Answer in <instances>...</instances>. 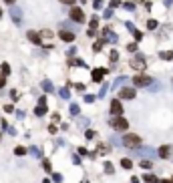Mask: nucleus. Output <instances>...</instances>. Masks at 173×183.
I'll return each instance as SVG.
<instances>
[{"label":"nucleus","mask_w":173,"mask_h":183,"mask_svg":"<svg viewBox=\"0 0 173 183\" xmlns=\"http://www.w3.org/2000/svg\"><path fill=\"white\" fill-rule=\"evenodd\" d=\"M97 24H99V20L93 18V20H91V28H97Z\"/></svg>","instance_id":"obj_27"},{"label":"nucleus","mask_w":173,"mask_h":183,"mask_svg":"<svg viewBox=\"0 0 173 183\" xmlns=\"http://www.w3.org/2000/svg\"><path fill=\"white\" fill-rule=\"evenodd\" d=\"M143 179H145L147 183H157L159 179H157V177H155V175H145V177H143Z\"/></svg>","instance_id":"obj_15"},{"label":"nucleus","mask_w":173,"mask_h":183,"mask_svg":"<svg viewBox=\"0 0 173 183\" xmlns=\"http://www.w3.org/2000/svg\"><path fill=\"white\" fill-rule=\"evenodd\" d=\"M111 125L115 127L117 131H127L129 129V121H127V119H123V117H113L111 119Z\"/></svg>","instance_id":"obj_2"},{"label":"nucleus","mask_w":173,"mask_h":183,"mask_svg":"<svg viewBox=\"0 0 173 183\" xmlns=\"http://www.w3.org/2000/svg\"><path fill=\"white\" fill-rule=\"evenodd\" d=\"M85 135H87V139H93V137H95V133H93V131H87Z\"/></svg>","instance_id":"obj_31"},{"label":"nucleus","mask_w":173,"mask_h":183,"mask_svg":"<svg viewBox=\"0 0 173 183\" xmlns=\"http://www.w3.org/2000/svg\"><path fill=\"white\" fill-rule=\"evenodd\" d=\"M0 75H4V76L10 75V65H8V62H2V65H0Z\"/></svg>","instance_id":"obj_13"},{"label":"nucleus","mask_w":173,"mask_h":183,"mask_svg":"<svg viewBox=\"0 0 173 183\" xmlns=\"http://www.w3.org/2000/svg\"><path fill=\"white\" fill-rule=\"evenodd\" d=\"M48 131H50V133L54 135V133H57V125H50V127H48Z\"/></svg>","instance_id":"obj_29"},{"label":"nucleus","mask_w":173,"mask_h":183,"mask_svg":"<svg viewBox=\"0 0 173 183\" xmlns=\"http://www.w3.org/2000/svg\"><path fill=\"white\" fill-rule=\"evenodd\" d=\"M123 143H125V147H129V149H137V147H141L143 139L139 137V135H135V133H127L123 137Z\"/></svg>","instance_id":"obj_1"},{"label":"nucleus","mask_w":173,"mask_h":183,"mask_svg":"<svg viewBox=\"0 0 173 183\" xmlns=\"http://www.w3.org/2000/svg\"><path fill=\"white\" fill-rule=\"evenodd\" d=\"M107 73V69H101V71H93V80L95 83H101V79H103V75Z\"/></svg>","instance_id":"obj_11"},{"label":"nucleus","mask_w":173,"mask_h":183,"mask_svg":"<svg viewBox=\"0 0 173 183\" xmlns=\"http://www.w3.org/2000/svg\"><path fill=\"white\" fill-rule=\"evenodd\" d=\"M61 2H62V4H75L77 0H61Z\"/></svg>","instance_id":"obj_33"},{"label":"nucleus","mask_w":173,"mask_h":183,"mask_svg":"<svg viewBox=\"0 0 173 183\" xmlns=\"http://www.w3.org/2000/svg\"><path fill=\"white\" fill-rule=\"evenodd\" d=\"M131 66H133V69H137V71L145 69V58H143V57H135L133 61H131Z\"/></svg>","instance_id":"obj_6"},{"label":"nucleus","mask_w":173,"mask_h":183,"mask_svg":"<svg viewBox=\"0 0 173 183\" xmlns=\"http://www.w3.org/2000/svg\"><path fill=\"white\" fill-rule=\"evenodd\" d=\"M30 153H32L34 157H40V155H43V153H40V149H36V147H32V149H30Z\"/></svg>","instance_id":"obj_21"},{"label":"nucleus","mask_w":173,"mask_h":183,"mask_svg":"<svg viewBox=\"0 0 173 183\" xmlns=\"http://www.w3.org/2000/svg\"><path fill=\"white\" fill-rule=\"evenodd\" d=\"M10 16H12V20H14V22H20V16H22V12H20L18 8L12 6V8H10Z\"/></svg>","instance_id":"obj_10"},{"label":"nucleus","mask_w":173,"mask_h":183,"mask_svg":"<svg viewBox=\"0 0 173 183\" xmlns=\"http://www.w3.org/2000/svg\"><path fill=\"white\" fill-rule=\"evenodd\" d=\"M39 105H46V97H40V99H39Z\"/></svg>","instance_id":"obj_32"},{"label":"nucleus","mask_w":173,"mask_h":183,"mask_svg":"<svg viewBox=\"0 0 173 183\" xmlns=\"http://www.w3.org/2000/svg\"><path fill=\"white\" fill-rule=\"evenodd\" d=\"M28 40H30V42H34V44H43L40 32H34V30H30V32H28Z\"/></svg>","instance_id":"obj_8"},{"label":"nucleus","mask_w":173,"mask_h":183,"mask_svg":"<svg viewBox=\"0 0 173 183\" xmlns=\"http://www.w3.org/2000/svg\"><path fill=\"white\" fill-rule=\"evenodd\" d=\"M4 111H6V113H12V111H14V107H12V105H6V107H4Z\"/></svg>","instance_id":"obj_28"},{"label":"nucleus","mask_w":173,"mask_h":183,"mask_svg":"<svg viewBox=\"0 0 173 183\" xmlns=\"http://www.w3.org/2000/svg\"><path fill=\"white\" fill-rule=\"evenodd\" d=\"M121 165H123L125 169H131V167H133V163H131V159H123V161H121Z\"/></svg>","instance_id":"obj_18"},{"label":"nucleus","mask_w":173,"mask_h":183,"mask_svg":"<svg viewBox=\"0 0 173 183\" xmlns=\"http://www.w3.org/2000/svg\"><path fill=\"white\" fill-rule=\"evenodd\" d=\"M111 113L115 115V117H121V115H123V105H121L119 99H113L111 101Z\"/></svg>","instance_id":"obj_4"},{"label":"nucleus","mask_w":173,"mask_h":183,"mask_svg":"<svg viewBox=\"0 0 173 183\" xmlns=\"http://www.w3.org/2000/svg\"><path fill=\"white\" fill-rule=\"evenodd\" d=\"M61 97H65V99H66V97H69V91H66V89H62V91H61Z\"/></svg>","instance_id":"obj_30"},{"label":"nucleus","mask_w":173,"mask_h":183,"mask_svg":"<svg viewBox=\"0 0 173 183\" xmlns=\"http://www.w3.org/2000/svg\"><path fill=\"white\" fill-rule=\"evenodd\" d=\"M34 115H39V117H43V115H46V105H39V107L34 109Z\"/></svg>","instance_id":"obj_14"},{"label":"nucleus","mask_w":173,"mask_h":183,"mask_svg":"<svg viewBox=\"0 0 173 183\" xmlns=\"http://www.w3.org/2000/svg\"><path fill=\"white\" fill-rule=\"evenodd\" d=\"M58 36H61L65 42H73L75 40V34H73V32H69V30H61V32H58Z\"/></svg>","instance_id":"obj_9"},{"label":"nucleus","mask_w":173,"mask_h":183,"mask_svg":"<svg viewBox=\"0 0 173 183\" xmlns=\"http://www.w3.org/2000/svg\"><path fill=\"white\" fill-rule=\"evenodd\" d=\"M4 85H6V76H4V75H0V89H2Z\"/></svg>","instance_id":"obj_25"},{"label":"nucleus","mask_w":173,"mask_h":183,"mask_svg":"<svg viewBox=\"0 0 173 183\" xmlns=\"http://www.w3.org/2000/svg\"><path fill=\"white\" fill-rule=\"evenodd\" d=\"M171 155V147L169 145H163L161 149H159V157H163V159H167V157Z\"/></svg>","instance_id":"obj_12"},{"label":"nucleus","mask_w":173,"mask_h":183,"mask_svg":"<svg viewBox=\"0 0 173 183\" xmlns=\"http://www.w3.org/2000/svg\"><path fill=\"white\" fill-rule=\"evenodd\" d=\"M4 2H6V4H14L16 0H4Z\"/></svg>","instance_id":"obj_35"},{"label":"nucleus","mask_w":173,"mask_h":183,"mask_svg":"<svg viewBox=\"0 0 173 183\" xmlns=\"http://www.w3.org/2000/svg\"><path fill=\"white\" fill-rule=\"evenodd\" d=\"M52 179L57 181V183H61L62 181V175H61V173H52Z\"/></svg>","instance_id":"obj_22"},{"label":"nucleus","mask_w":173,"mask_h":183,"mask_svg":"<svg viewBox=\"0 0 173 183\" xmlns=\"http://www.w3.org/2000/svg\"><path fill=\"white\" fill-rule=\"evenodd\" d=\"M43 167H44V171H52V165H50V161H48V159H44V161H43Z\"/></svg>","instance_id":"obj_16"},{"label":"nucleus","mask_w":173,"mask_h":183,"mask_svg":"<svg viewBox=\"0 0 173 183\" xmlns=\"http://www.w3.org/2000/svg\"><path fill=\"white\" fill-rule=\"evenodd\" d=\"M14 153H16V155H24V153H26V149H24V147H16Z\"/></svg>","instance_id":"obj_20"},{"label":"nucleus","mask_w":173,"mask_h":183,"mask_svg":"<svg viewBox=\"0 0 173 183\" xmlns=\"http://www.w3.org/2000/svg\"><path fill=\"white\" fill-rule=\"evenodd\" d=\"M121 99H135V89H121Z\"/></svg>","instance_id":"obj_7"},{"label":"nucleus","mask_w":173,"mask_h":183,"mask_svg":"<svg viewBox=\"0 0 173 183\" xmlns=\"http://www.w3.org/2000/svg\"><path fill=\"white\" fill-rule=\"evenodd\" d=\"M133 83L137 85V87H149V83H151V79L147 75H137L133 79Z\"/></svg>","instance_id":"obj_5"},{"label":"nucleus","mask_w":173,"mask_h":183,"mask_svg":"<svg viewBox=\"0 0 173 183\" xmlns=\"http://www.w3.org/2000/svg\"><path fill=\"white\" fill-rule=\"evenodd\" d=\"M71 18H73L75 22H85V12H83L81 8L73 6V8H71Z\"/></svg>","instance_id":"obj_3"},{"label":"nucleus","mask_w":173,"mask_h":183,"mask_svg":"<svg viewBox=\"0 0 173 183\" xmlns=\"http://www.w3.org/2000/svg\"><path fill=\"white\" fill-rule=\"evenodd\" d=\"M71 113H73V115H79V107H77V105H71Z\"/></svg>","instance_id":"obj_24"},{"label":"nucleus","mask_w":173,"mask_h":183,"mask_svg":"<svg viewBox=\"0 0 173 183\" xmlns=\"http://www.w3.org/2000/svg\"><path fill=\"white\" fill-rule=\"evenodd\" d=\"M161 183H173V179H161Z\"/></svg>","instance_id":"obj_34"},{"label":"nucleus","mask_w":173,"mask_h":183,"mask_svg":"<svg viewBox=\"0 0 173 183\" xmlns=\"http://www.w3.org/2000/svg\"><path fill=\"white\" fill-rule=\"evenodd\" d=\"M161 58H165V61H169V58H173V53H163Z\"/></svg>","instance_id":"obj_23"},{"label":"nucleus","mask_w":173,"mask_h":183,"mask_svg":"<svg viewBox=\"0 0 173 183\" xmlns=\"http://www.w3.org/2000/svg\"><path fill=\"white\" fill-rule=\"evenodd\" d=\"M139 165H141L143 169H151V161H149V159H143V161H141V163H139Z\"/></svg>","instance_id":"obj_17"},{"label":"nucleus","mask_w":173,"mask_h":183,"mask_svg":"<svg viewBox=\"0 0 173 183\" xmlns=\"http://www.w3.org/2000/svg\"><path fill=\"white\" fill-rule=\"evenodd\" d=\"M43 89H44L46 93H50V91H52V85H50L48 80H44V83H43Z\"/></svg>","instance_id":"obj_19"},{"label":"nucleus","mask_w":173,"mask_h":183,"mask_svg":"<svg viewBox=\"0 0 173 183\" xmlns=\"http://www.w3.org/2000/svg\"><path fill=\"white\" fill-rule=\"evenodd\" d=\"M147 26H149V28H155V26H157V22H155V20H149V22H147Z\"/></svg>","instance_id":"obj_26"}]
</instances>
